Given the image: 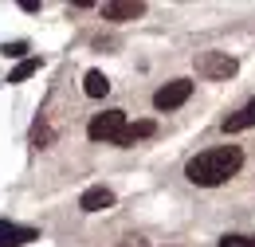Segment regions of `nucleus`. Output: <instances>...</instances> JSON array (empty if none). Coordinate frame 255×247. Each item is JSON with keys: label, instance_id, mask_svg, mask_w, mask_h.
I'll use <instances>...</instances> for the list:
<instances>
[{"label": "nucleus", "instance_id": "nucleus-1", "mask_svg": "<svg viewBox=\"0 0 255 247\" xmlns=\"http://www.w3.org/2000/svg\"><path fill=\"white\" fill-rule=\"evenodd\" d=\"M240 165H244V153L236 145H220V149H204V153L192 157L185 165V177L200 188H212V185H224L228 177H236Z\"/></svg>", "mask_w": 255, "mask_h": 247}, {"label": "nucleus", "instance_id": "nucleus-2", "mask_svg": "<svg viewBox=\"0 0 255 247\" xmlns=\"http://www.w3.org/2000/svg\"><path fill=\"white\" fill-rule=\"evenodd\" d=\"M122 129H126V110H102V114H95V118L87 122V137L114 145V137H118Z\"/></svg>", "mask_w": 255, "mask_h": 247}, {"label": "nucleus", "instance_id": "nucleus-3", "mask_svg": "<svg viewBox=\"0 0 255 247\" xmlns=\"http://www.w3.org/2000/svg\"><path fill=\"white\" fill-rule=\"evenodd\" d=\"M192 94V83L189 79H173V83H165L157 94H153V106L157 110H177V106H185Z\"/></svg>", "mask_w": 255, "mask_h": 247}, {"label": "nucleus", "instance_id": "nucleus-4", "mask_svg": "<svg viewBox=\"0 0 255 247\" xmlns=\"http://www.w3.org/2000/svg\"><path fill=\"white\" fill-rule=\"evenodd\" d=\"M141 16H145V4L141 0H106L102 4V20H114V24L141 20Z\"/></svg>", "mask_w": 255, "mask_h": 247}, {"label": "nucleus", "instance_id": "nucleus-5", "mask_svg": "<svg viewBox=\"0 0 255 247\" xmlns=\"http://www.w3.org/2000/svg\"><path fill=\"white\" fill-rule=\"evenodd\" d=\"M196 71L208 75V79H232V75H236V59H232V55H220V51H208V55H200Z\"/></svg>", "mask_w": 255, "mask_h": 247}, {"label": "nucleus", "instance_id": "nucleus-6", "mask_svg": "<svg viewBox=\"0 0 255 247\" xmlns=\"http://www.w3.org/2000/svg\"><path fill=\"white\" fill-rule=\"evenodd\" d=\"M79 208H83V212H106V208H114V192L106 185H91L79 196Z\"/></svg>", "mask_w": 255, "mask_h": 247}, {"label": "nucleus", "instance_id": "nucleus-7", "mask_svg": "<svg viewBox=\"0 0 255 247\" xmlns=\"http://www.w3.org/2000/svg\"><path fill=\"white\" fill-rule=\"evenodd\" d=\"M32 240H39L35 228H20V224L0 220V247H20V244H32Z\"/></svg>", "mask_w": 255, "mask_h": 247}, {"label": "nucleus", "instance_id": "nucleus-8", "mask_svg": "<svg viewBox=\"0 0 255 247\" xmlns=\"http://www.w3.org/2000/svg\"><path fill=\"white\" fill-rule=\"evenodd\" d=\"M252 125H255V98H252V102H244L236 114L224 118V133H244V129H252Z\"/></svg>", "mask_w": 255, "mask_h": 247}, {"label": "nucleus", "instance_id": "nucleus-9", "mask_svg": "<svg viewBox=\"0 0 255 247\" xmlns=\"http://www.w3.org/2000/svg\"><path fill=\"white\" fill-rule=\"evenodd\" d=\"M83 91L91 94V98H102V94H110V79H106L102 71H87V79H83Z\"/></svg>", "mask_w": 255, "mask_h": 247}, {"label": "nucleus", "instance_id": "nucleus-10", "mask_svg": "<svg viewBox=\"0 0 255 247\" xmlns=\"http://www.w3.org/2000/svg\"><path fill=\"white\" fill-rule=\"evenodd\" d=\"M39 67H43V59H39V55H28L24 63H16V71L8 75V83H24V79H32Z\"/></svg>", "mask_w": 255, "mask_h": 247}, {"label": "nucleus", "instance_id": "nucleus-11", "mask_svg": "<svg viewBox=\"0 0 255 247\" xmlns=\"http://www.w3.org/2000/svg\"><path fill=\"white\" fill-rule=\"evenodd\" d=\"M0 51H4L8 59H20V63H24V55H28V43H24V39H12V43H4Z\"/></svg>", "mask_w": 255, "mask_h": 247}, {"label": "nucleus", "instance_id": "nucleus-12", "mask_svg": "<svg viewBox=\"0 0 255 247\" xmlns=\"http://www.w3.org/2000/svg\"><path fill=\"white\" fill-rule=\"evenodd\" d=\"M153 133H157V122H149V118L133 122V137H153Z\"/></svg>", "mask_w": 255, "mask_h": 247}, {"label": "nucleus", "instance_id": "nucleus-13", "mask_svg": "<svg viewBox=\"0 0 255 247\" xmlns=\"http://www.w3.org/2000/svg\"><path fill=\"white\" fill-rule=\"evenodd\" d=\"M133 141H137V137H133V125H126V129H122V133L114 137V145H118V149H129Z\"/></svg>", "mask_w": 255, "mask_h": 247}, {"label": "nucleus", "instance_id": "nucleus-14", "mask_svg": "<svg viewBox=\"0 0 255 247\" xmlns=\"http://www.w3.org/2000/svg\"><path fill=\"white\" fill-rule=\"evenodd\" d=\"M32 141H35V145H47V141H51V129H47V125H35V129H32Z\"/></svg>", "mask_w": 255, "mask_h": 247}, {"label": "nucleus", "instance_id": "nucleus-15", "mask_svg": "<svg viewBox=\"0 0 255 247\" xmlns=\"http://www.w3.org/2000/svg\"><path fill=\"white\" fill-rule=\"evenodd\" d=\"M216 247H248V236H224Z\"/></svg>", "mask_w": 255, "mask_h": 247}, {"label": "nucleus", "instance_id": "nucleus-16", "mask_svg": "<svg viewBox=\"0 0 255 247\" xmlns=\"http://www.w3.org/2000/svg\"><path fill=\"white\" fill-rule=\"evenodd\" d=\"M118 247H145V240H141V236H126Z\"/></svg>", "mask_w": 255, "mask_h": 247}, {"label": "nucleus", "instance_id": "nucleus-17", "mask_svg": "<svg viewBox=\"0 0 255 247\" xmlns=\"http://www.w3.org/2000/svg\"><path fill=\"white\" fill-rule=\"evenodd\" d=\"M248 247H255V236H252V240H248Z\"/></svg>", "mask_w": 255, "mask_h": 247}]
</instances>
